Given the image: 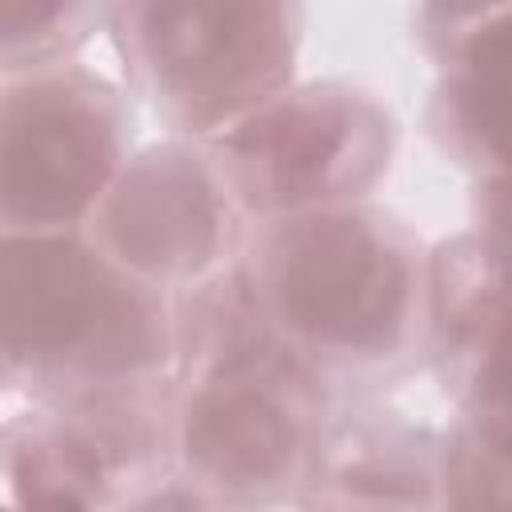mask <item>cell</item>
<instances>
[{"label": "cell", "mask_w": 512, "mask_h": 512, "mask_svg": "<svg viewBox=\"0 0 512 512\" xmlns=\"http://www.w3.org/2000/svg\"><path fill=\"white\" fill-rule=\"evenodd\" d=\"M404 264L364 224L328 216L296 228L276 256V296L296 328L340 348H380L400 328Z\"/></svg>", "instance_id": "1"}, {"label": "cell", "mask_w": 512, "mask_h": 512, "mask_svg": "<svg viewBox=\"0 0 512 512\" xmlns=\"http://www.w3.org/2000/svg\"><path fill=\"white\" fill-rule=\"evenodd\" d=\"M4 336L12 352L52 356L68 348H92V356H116L148 348L144 312L112 292L100 268L68 240H12L0 272Z\"/></svg>", "instance_id": "2"}, {"label": "cell", "mask_w": 512, "mask_h": 512, "mask_svg": "<svg viewBox=\"0 0 512 512\" xmlns=\"http://www.w3.org/2000/svg\"><path fill=\"white\" fill-rule=\"evenodd\" d=\"M148 48L184 104L224 112L276 80L284 28L272 0H156Z\"/></svg>", "instance_id": "3"}, {"label": "cell", "mask_w": 512, "mask_h": 512, "mask_svg": "<svg viewBox=\"0 0 512 512\" xmlns=\"http://www.w3.org/2000/svg\"><path fill=\"white\" fill-rule=\"evenodd\" d=\"M112 140L92 104L64 92H28L8 112L4 200L28 220L76 216L108 172Z\"/></svg>", "instance_id": "4"}, {"label": "cell", "mask_w": 512, "mask_h": 512, "mask_svg": "<svg viewBox=\"0 0 512 512\" xmlns=\"http://www.w3.org/2000/svg\"><path fill=\"white\" fill-rule=\"evenodd\" d=\"M116 248L148 272H188L216 244V200L204 172L180 152L144 156L108 208Z\"/></svg>", "instance_id": "5"}, {"label": "cell", "mask_w": 512, "mask_h": 512, "mask_svg": "<svg viewBox=\"0 0 512 512\" xmlns=\"http://www.w3.org/2000/svg\"><path fill=\"white\" fill-rule=\"evenodd\" d=\"M188 456L224 484H268L296 452L288 412L260 388L220 384L188 412Z\"/></svg>", "instance_id": "6"}, {"label": "cell", "mask_w": 512, "mask_h": 512, "mask_svg": "<svg viewBox=\"0 0 512 512\" xmlns=\"http://www.w3.org/2000/svg\"><path fill=\"white\" fill-rule=\"evenodd\" d=\"M356 140L352 108L340 100H300L272 108L256 124H248L232 144L248 160H256L268 184L284 196H312L336 172H344V156Z\"/></svg>", "instance_id": "7"}, {"label": "cell", "mask_w": 512, "mask_h": 512, "mask_svg": "<svg viewBox=\"0 0 512 512\" xmlns=\"http://www.w3.org/2000/svg\"><path fill=\"white\" fill-rule=\"evenodd\" d=\"M468 64H472L468 96L476 124L496 148L512 152V20L492 24L472 44Z\"/></svg>", "instance_id": "8"}, {"label": "cell", "mask_w": 512, "mask_h": 512, "mask_svg": "<svg viewBox=\"0 0 512 512\" xmlns=\"http://www.w3.org/2000/svg\"><path fill=\"white\" fill-rule=\"evenodd\" d=\"M460 484L464 504H496V508H512V436H496L488 444H480V452H472L460 468Z\"/></svg>", "instance_id": "9"}, {"label": "cell", "mask_w": 512, "mask_h": 512, "mask_svg": "<svg viewBox=\"0 0 512 512\" xmlns=\"http://www.w3.org/2000/svg\"><path fill=\"white\" fill-rule=\"evenodd\" d=\"M484 384H488V396L512 412V316L500 324L496 340H492V352H488V368H484Z\"/></svg>", "instance_id": "10"}, {"label": "cell", "mask_w": 512, "mask_h": 512, "mask_svg": "<svg viewBox=\"0 0 512 512\" xmlns=\"http://www.w3.org/2000/svg\"><path fill=\"white\" fill-rule=\"evenodd\" d=\"M68 0H0L4 8V32L16 40L24 32H36L40 24H48Z\"/></svg>", "instance_id": "11"}, {"label": "cell", "mask_w": 512, "mask_h": 512, "mask_svg": "<svg viewBox=\"0 0 512 512\" xmlns=\"http://www.w3.org/2000/svg\"><path fill=\"white\" fill-rule=\"evenodd\" d=\"M492 240H496V256L504 260V268H512V180L496 192V204H492Z\"/></svg>", "instance_id": "12"}]
</instances>
